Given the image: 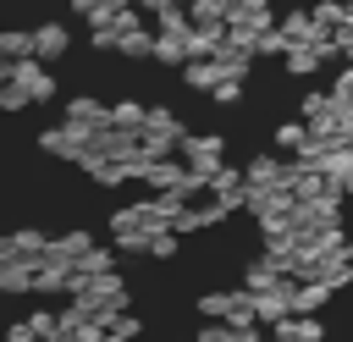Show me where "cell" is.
Wrapping results in <instances>:
<instances>
[{"instance_id": "7c38bea8", "label": "cell", "mask_w": 353, "mask_h": 342, "mask_svg": "<svg viewBox=\"0 0 353 342\" xmlns=\"http://www.w3.org/2000/svg\"><path fill=\"white\" fill-rule=\"evenodd\" d=\"M320 66H325V55H320L314 44H292V50H287V72H292V77H314Z\"/></svg>"}, {"instance_id": "2e32d148", "label": "cell", "mask_w": 353, "mask_h": 342, "mask_svg": "<svg viewBox=\"0 0 353 342\" xmlns=\"http://www.w3.org/2000/svg\"><path fill=\"white\" fill-rule=\"evenodd\" d=\"M0 61H33V33H0Z\"/></svg>"}, {"instance_id": "8992f818", "label": "cell", "mask_w": 353, "mask_h": 342, "mask_svg": "<svg viewBox=\"0 0 353 342\" xmlns=\"http://www.w3.org/2000/svg\"><path fill=\"white\" fill-rule=\"evenodd\" d=\"M72 50V33H66V22H44V28H33V61L44 66V61H61Z\"/></svg>"}, {"instance_id": "30bf717a", "label": "cell", "mask_w": 353, "mask_h": 342, "mask_svg": "<svg viewBox=\"0 0 353 342\" xmlns=\"http://www.w3.org/2000/svg\"><path fill=\"white\" fill-rule=\"evenodd\" d=\"M331 303V287L325 281H298L292 287V314H314V309H325Z\"/></svg>"}, {"instance_id": "3957f363", "label": "cell", "mask_w": 353, "mask_h": 342, "mask_svg": "<svg viewBox=\"0 0 353 342\" xmlns=\"http://www.w3.org/2000/svg\"><path fill=\"white\" fill-rule=\"evenodd\" d=\"M292 287H298V281H276V287L254 292V320H259V325H281V320L292 314Z\"/></svg>"}, {"instance_id": "4fadbf2b", "label": "cell", "mask_w": 353, "mask_h": 342, "mask_svg": "<svg viewBox=\"0 0 353 342\" xmlns=\"http://www.w3.org/2000/svg\"><path fill=\"white\" fill-rule=\"evenodd\" d=\"M182 77H188V88H204V94H215V83H221V66H215V55H210V61H188V66H182Z\"/></svg>"}, {"instance_id": "9c48e42d", "label": "cell", "mask_w": 353, "mask_h": 342, "mask_svg": "<svg viewBox=\"0 0 353 342\" xmlns=\"http://www.w3.org/2000/svg\"><path fill=\"white\" fill-rule=\"evenodd\" d=\"M270 342H325V325L314 314H287L281 325H270Z\"/></svg>"}, {"instance_id": "5bb4252c", "label": "cell", "mask_w": 353, "mask_h": 342, "mask_svg": "<svg viewBox=\"0 0 353 342\" xmlns=\"http://www.w3.org/2000/svg\"><path fill=\"white\" fill-rule=\"evenodd\" d=\"M143 116H149V105H138V99L110 105V127H121V132H143Z\"/></svg>"}, {"instance_id": "7a4b0ae2", "label": "cell", "mask_w": 353, "mask_h": 342, "mask_svg": "<svg viewBox=\"0 0 353 342\" xmlns=\"http://www.w3.org/2000/svg\"><path fill=\"white\" fill-rule=\"evenodd\" d=\"M287 177H292V160H281V154H254L243 165V188H259V193H292Z\"/></svg>"}, {"instance_id": "6da1fadb", "label": "cell", "mask_w": 353, "mask_h": 342, "mask_svg": "<svg viewBox=\"0 0 353 342\" xmlns=\"http://www.w3.org/2000/svg\"><path fill=\"white\" fill-rule=\"evenodd\" d=\"M221 154H226V143H221V132H199V138L188 132V138H182V165H188L193 177H204V182H210V177H215L221 165H226Z\"/></svg>"}, {"instance_id": "5b68a950", "label": "cell", "mask_w": 353, "mask_h": 342, "mask_svg": "<svg viewBox=\"0 0 353 342\" xmlns=\"http://www.w3.org/2000/svg\"><path fill=\"white\" fill-rule=\"evenodd\" d=\"M6 83H17V88H22L28 99H55V77H50V72H44L39 61H17Z\"/></svg>"}, {"instance_id": "603a6c76", "label": "cell", "mask_w": 353, "mask_h": 342, "mask_svg": "<svg viewBox=\"0 0 353 342\" xmlns=\"http://www.w3.org/2000/svg\"><path fill=\"white\" fill-rule=\"evenodd\" d=\"M336 55H347V61H353V22L336 33Z\"/></svg>"}, {"instance_id": "277c9868", "label": "cell", "mask_w": 353, "mask_h": 342, "mask_svg": "<svg viewBox=\"0 0 353 342\" xmlns=\"http://www.w3.org/2000/svg\"><path fill=\"white\" fill-rule=\"evenodd\" d=\"M66 127L99 132V127H110V105H99L94 94H77V99H66Z\"/></svg>"}, {"instance_id": "cb8c5ba5", "label": "cell", "mask_w": 353, "mask_h": 342, "mask_svg": "<svg viewBox=\"0 0 353 342\" xmlns=\"http://www.w3.org/2000/svg\"><path fill=\"white\" fill-rule=\"evenodd\" d=\"M342 259H347V265H353V237H347V248H342Z\"/></svg>"}, {"instance_id": "e0dca14e", "label": "cell", "mask_w": 353, "mask_h": 342, "mask_svg": "<svg viewBox=\"0 0 353 342\" xmlns=\"http://www.w3.org/2000/svg\"><path fill=\"white\" fill-rule=\"evenodd\" d=\"M314 281H325V287H331V292H342V287H347V281H353V265H347V259H325V265H320V276H314Z\"/></svg>"}, {"instance_id": "ffe728a7", "label": "cell", "mask_w": 353, "mask_h": 342, "mask_svg": "<svg viewBox=\"0 0 353 342\" xmlns=\"http://www.w3.org/2000/svg\"><path fill=\"white\" fill-rule=\"evenodd\" d=\"M210 99H215V105H237V99H243V83H232V77H221Z\"/></svg>"}, {"instance_id": "9a60e30c", "label": "cell", "mask_w": 353, "mask_h": 342, "mask_svg": "<svg viewBox=\"0 0 353 342\" xmlns=\"http://www.w3.org/2000/svg\"><path fill=\"white\" fill-rule=\"evenodd\" d=\"M276 149L303 154V149H309V127H303V121H281V127H276Z\"/></svg>"}, {"instance_id": "d4e9b609", "label": "cell", "mask_w": 353, "mask_h": 342, "mask_svg": "<svg viewBox=\"0 0 353 342\" xmlns=\"http://www.w3.org/2000/svg\"><path fill=\"white\" fill-rule=\"evenodd\" d=\"M347 149H353V143H347Z\"/></svg>"}, {"instance_id": "ac0fdd59", "label": "cell", "mask_w": 353, "mask_h": 342, "mask_svg": "<svg viewBox=\"0 0 353 342\" xmlns=\"http://www.w3.org/2000/svg\"><path fill=\"white\" fill-rule=\"evenodd\" d=\"M287 50H292V44L281 39V28H270V33H259V44H254V55H281V61H287Z\"/></svg>"}, {"instance_id": "8fae6325", "label": "cell", "mask_w": 353, "mask_h": 342, "mask_svg": "<svg viewBox=\"0 0 353 342\" xmlns=\"http://www.w3.org/2000/svg\"><path fill=\"white\" fill-rule=\"evenodd\" d=\"M320 171H325L342 193H353V149H331V154L320 160Z\"/></svg>"}, {"instance_id": "7402d4cb", "label": "cell", "mask_w": 353, "mask_h": 342, "mask_svg": "<svg viewBox=\"0 0 353 342\" xmlns=\"http://www.w3.org/2000/svg\"><path fill=\"white\" fill-rule=\"evenodd\" d=\"M331 94H336V99H353V61H347V72L336 77V88H331Z\"/></svg>"}, {"instance_id": "44dd1931", "label": "cell", "mask_w": 353, "mask_h": 342, "mask_svg": "<svg viewBox=\"0 0 353 342\" xmlns=\"http://www.w3.org/2000/svg\"><path fill=\"white\" fill-rule=\"evenodd\" d=\"M176 254V232H160V237H149V259H171Z\"/></svg>"}, {"instance_id": "d6986e66", "label": "cell", "mask_w": 353, "mask_h": 342, "mask_svg": "<svg viewBox=\"0 0 353 342\" xmlns=\"http://www.w3.org/2000/svg\"><path fill=\"white\" fill-rule=\"evenodd\" d=\"M325 105H331V88H309V94H303V121H314Z\"/></svg>"}, {"instance_id": "ba28073f", "label": "cell", "mask_w": 353, "mask_h": 342, "mask_svg": "<svg viewBox=\"0 0 353 342\" xmlns=\"http://www.w3.org/2000/svg\"><path fill=\"white\" fill-rule=\"evenodd\" d=\"M39 143H44V154H61V160H83L88 154V132H77V127H50Z\"/></svg>"}, {"instance_id": "52a82bcc", "label": "cell", "mask_w": 353, "mask_h": 342, "mask_svg": "<svg viewBox=\"0 0 353 342\" xmlns=\"http://www.w3.org/2000/svg\"><path fill=\"white\" fill-rule=\"evenodd\" d=\"M215 66H221V77L243 83V77H248V66H254V44H243V39H232V33H226V44L215 50Z\"/></svg>"}]
</instances>
